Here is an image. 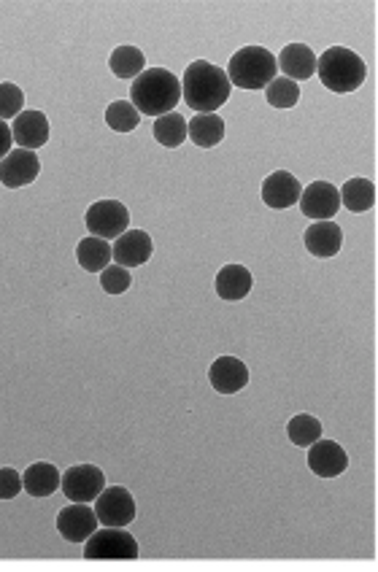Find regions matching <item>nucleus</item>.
<instances>
[{
    "mask_svg": "<svg viewBox=\"0 0 378 572\" xmlns=\"http://www.w3.org/2000/svg\"><path fill=\"white\" fill-rule=\"evenodd\" d=\"M230 90L233 84L227 79V73L208 60H195L181 79V98L198 114H214L216 108L225 106Z\"/></svg>",
    "mask_w": 378,
    "mask_h": 572,
    "instance_id": "1",
    "label": "nucleus"
},
{
    "mask_svg": "<svg viewBox=\"0 0 378 572\" xmlns=\"http://www.w3.org/2000/svg\"><path fill=\"white\" fill-rule=\"evenodd\" d=\"M181 100V81L173 76V71L165 68H149L133 81L130 90V103L141 117H162L171 114Z\"/></svg>",
    "mask_w": 378,
    "mask_h": 572,
    "instance_id": "2",
    "label": "nucleus"
},
{
    "mask_svg": "<svg viewBox=\"0 0 378 572\" xmlns=\"http://www.w3.org/2000/svg\"><path fill=\"white\" fill-rule=\"evenodd\" d=\"M316 73L330 92L335 95H349L362 87L368 76V68L362 63L360 54H354L346 46H333L316 60Z\"/></svg>",
    "mask_w": 378,
    "mask_h": 572,
    "instance_id": "3",
    "label": "nucleus"
},
{
    "mask_svg": "<svg viewBox=\"0 0 378 572\" xmlns=\"http://www.w3.org/2000/svg\"><path fill=\"white\" fill-rule=\"evenodd\" d=\"M225 73L230 84L238 87V90L260 92L276 79L279 65H276L273 52H268L265 46H243L230 57V65H227Z\"/></svg>",
    "mask_w": 378,
    "mask_h": 572,
    "instance_id": "4",
    "label": "nucleus"
},
{
    "mask_svg": "<svg viewBox=\"0 0 378 572\" xmlns=\"http://www.w3.org/2000/svg\"><path fill=\"white\" fill-rule=\"evenodd\" d=\"M87 559H138V543L125 527L95 529L84 546Z\"/></svg>",
    "mask_w": 378,
    "mask_h": 572,
    "instance_id": "5",
    "label": "nucleus"
},
{
    "mask_svg": "<svg viewBox=\"0 0 378 572\" xmlns=\"http://www.w3.org/2000/svg\"><path fill=\"white\" fill-rule=\"evenodd\" d=\"M84 224L95 238L117 241L119 235L127 233V227H130V211L119 200H98L87 208Z\"/></svg>",
    "mask_w": 378,
    "mask_h": 572,
    "instance_id": "6",
    "label": "nucleus"
},
{
    "mask_svg": "<svg viewBox=\"0 0 378 572\" xmlns=\"http://www.w3.org/2000/svg\"><path fill=\"white\" fill-rule=\"evenodd\" d=\"M95 516L103 527H130L135 519V500L125 486L103 489L95 500Z\"/></svg>",
    "mask_w": 378,
    "mask_h": 572,
    "instance_id": "7",
    "label": "nucleus"
},
{
    "mask_svg": "<svg viewBox=\"0 0 378 572\" xmlns=\"http://www.w3.org/2000/svg\"><path fill=\"white\" fill-rule=\"evenodd\" d=\"M60 489L71 502H95L98 494L106 489V475L95 465H76L65 470Z\"/></svg>",
    "mask_w": 378,
    "mask_h": 572,
    "instance_id": "8",
    "label": "nucleus"
},
{
    "mask_svg": "<svg viewBox=\"0 0 378 572\" xmlns=\"http://www.w3.org/2000/svg\"><path fill=\"white\" fill-rule=\"evenodd\" d=\"M300 208L314 222H330L341 208V192L330 181H314L300 192Z\"/></svg>",
    "mask_w": 378,
    "mask_h": 572,
    "instance_id": "9",
    "label": "nucleus"
},
{
    "mask_svg": "<svg viewBox=\"0 0 378 572\" xmlns=\"http://www.w3.org/2000/svg\"><path fill=\"white\" fill-rule=\"evenodd\" d=\"M100 527L95 508L87 502H73L68 508L57 513V532L68 540V543H87V537Z\"/></svg>",
    "mask_w": 378,
    "mask_h": 572,
    "instance_id": "10",
    "label": "nucleus"
},
{
    "mask_svg": "<svg viewBox=\"0 0 378 572\" xmlns=\"http://www.w3.org/2000/svg\"><path fill=\"white\" fill-rule=\"evenodd\" d=\"M41 173V162L36 152L27 149H14L0 160V184L9 189H19L33 184Z\"/></svg>",
    "mask_w": 378,
    "mask_h": 572,
    "instance_id": "11",
    "label": "nucleus"
},
{
    "mask_svg": "<svg viewBox=\"0 0 378 572\" xmlns=\"http://www.w3.org/2000/svg\"><path fill=\"white\" fill-rule=\"evenodd\" d=\"M152 251V235L144 233V230H127L111 246V260L122 268H138V265H146L152 260Z\"/></svg>",
    "mask_w": 378,
    "mask_h": 572,
    "instance_id": "12",
    "label": "nucleus"
},
{
    "mask_svg": "<svg viewBox=\"0 0 378 572\" xmlns=\"http://www.w3.org/2000/svg\"><path fill=\"white\" fill-rule=\"evenodd\" d=\"M308 467L319 478H338L349 467V454L335 440L319 438L308 446Z\"/></svg>",
    "mask_w": 378,
    "mask_h": 572,
    "instance_id": "13",
    "label": "nucleus"
},
{
    "mask_svg": "<svg viewBox=\"0 0 378 572\" xmlns=\"http://www.w3.org/2000/svg\"><path fill=\"white\" fill-rule=\"evenodd\" d=\"M300 192H303V187L289 170H276L262 181V200H265V206L276 208V211L295 206L300 200Z\"/></svg>",
    "mask_w": 378,
    "mask_h": 572,
    "instance_id": "14",
    "label": "nucleus"
},
{
    "mask_svg": "<svg viewBox=\"0 0 378 572\" xmlns=\"http://www.w3.org/2000/svg\"><path fill=\"white\" fill-rule=\"evenodd\" d=\"M208 381L219 394H238L249 384V367L235 357H219L208 367Z\"/></svg>",
    "mask_w": 378,
    "mask_h": 572,
    "instance_id": "15",
    "label": "nucleus"
},
{
    "mask_svg": "<svg viewBox=\"0 0 378 572\" xmlns=\"http://www.w3.org/2000/svg\"><path fill=\"white\" fill-rule=\"evenodd\" d=\"M11 135L19 143V149L36 152L49 141V122L41 111H22L11 125Z\"/></svg>",
    "mask_w": 378,
    "mask_h": 572,
    "instance_id": "16",
    "label": "nucleus"
},
{
    "mask_svg": "<svg viewBox=\"0 0 378 572\" xmlns=\"http://www.w3.org/2000/svg\"><path fill=\"white\" fill-rule=\"evenodd\" d=\"M276 65L295 84L297 81H308L316 73V54L306 44H289L281 49V57H276Z\"/></svg>",
    "mask_w": 378,
    "mask_h": 572,
    "instance_id": "17",
    "label": "nucleus"
},
{
    "mask_svg": "<svg viewBox=\"0 0 378 572\" xmlns=\"http://www.w3.org/2000/svg\"><path fill=\"white\" fill-rule=\"evenodd\" d=\"M303 243H306V249L314 257L327 260V257H335L341 251L343 233L335 222H314L306 230V235H303Z\"/></svg>",
    "mask_w": 378,
    "mask_h": 572,
    "instance_id": "18",
    "label": "nucleus"
},
{
    "mask_svg": "<svg viewBox=\"0 0 378 572\" xmlns=\"http://www.w3.org/2000/svg\"><path fill=\"white\" fill-rule=\"evenodd\" d=\"M216 295L227 300V303H235V300H243V297L252 292L254 278L249 273V268L243 265H225V268L216 273Z\"/></svg>",
    "mask_w": 378,
    "mask_h": 572,
    "instance_id": "19",
    "label": "nucleus"
},
{
    "mask_svg": "<svg viewBox=\"0 0 378 572\" xmlns=\"http://www.w3.org/2000/svg\"><path fill=\"white\" fill-rule=\"evenodd\" d=\"M60 481H63V475L57 467L49 465V462H36L22 475V489L30 497H52L60 489Z\"/></svg>",
    "mask_w": 378,
    "mask_h": 572,
    "instance_id": "20",
    "label": "nucleus"
},
{
    "mask_svg": "<svg viewBox=\"0 0 378 572\" xmlns=\"http://www.w3.org/2000/svg\"><path fill=\"white\" fill-rule=\"evenodd\" d=\"M187 138L200 149H214L225 138V119L219 114H195L187 125Z\"/></svg>",
    "mask_w": 378,
    "mask_h": 572,
    "instance_id": "21",
    "label": "nucleus"
},
{
    "mask_svg": "<svg viewBox=\"0 0 378 572\" xmlns=\"http://www.w3.org/2000/svg\"><path fill=\"white\" fill-rule=\"evenodd\" d=\"M338 192H341V206H346L354 214H365L376 206V184L370 179H360V176L349 179Z\"/></svg>",
    "mask_w": 378,
    "mask_h": 572,
    "instance_id": "22",
    "label": "nucleus"
},
{
    "mask_svg": "<svg viewBox=\"0 0 378 572\" xmlns=\"http://www.w3.org/2000/svg\"><path fill=\"white\" fill-rule=\"evenodd\" d=\"M108 68L117 79H138L146 71V57L135 46H117L108 57Z\"/></svg>",
    "mask_w": 378,
    "mask_h": 572,
    "instance_id": "23",
    "label": "nucleus"
},
{
    "mask_svg": "<svg viewBox=\"0 0 378 572\" xmlns=\"http://www.w3.org/2000/svg\"><path fill=\"white\" fill-rule=\"evenodd\" d=\"M76 260H79V265L87 270V273H100V270H106L108 262H111V246H108V241H103V238L90 235V238H84V241H79V246H76Z\"/></svg>",
    "mask_w": 378,
    "mask_h": 572,
    "instance_id": "24",
    "label": "nucleus"
},
{
    "mask_svg": "<svg viewBox=\"0 0 378 572\" xmlns=\"http://www.w3.org/2000/svg\"><path fill=\"white\" fill-rule=\"evenodd\" d=\"M154 138L162 146H168V149H179L181 143L187 141V119L176 114V111L173 114H162L154 122Z\"/></svg>",
    "mask_w": 378,
    "mask_h": 572,
    "instance_id": "25",
    "label": "nucleus"
},
{
    "mask_svg": "<svg viewBox=\"0 0 378 572\" xmlns=\"http://www.w3.org/2000/svg\"><path fill=\"white\" fill-rule=\"evenodd\" d=\"M106 125L111 127V130H117V133H130V130L141 125V114L135 111L130 100H114V103L106 108Z\"/></svg>",
    "mask_w": 378,
    "mask_h": 572,
    "instance_id": "26",
    "label": "nucleus"
},
{
    "mask_svg": "<svg viewBox=\"0 0 378 572\" xmlns=\"http://www.w3.org/2000/svg\"><path fill=\"white\" fill-rule=\"evenodd\" d=\"M287 435L295 446L308 448L311 443L322 438V424H319V419H314V416L300 413V416H295V419L287 424Z\"/></svg>",
    "mask_w": 378,
    "mask_h": 572,
    "instance_id": "27",
    "label": "nucleus"
},
{
    "mask_svg": "<svg viewBox=\"0 0 378 572\" xmlns=\"http://www.w3.org/2000/svg\"><path fill=\"white\" fill-rule=\"evenodd\" d=\"M265 98H268V103L273 108H292L300 100V87L292 79H287V76H276L265 87Z\"/></svg>",
    "mask_w": 378,
    "mask_h": 572,
    "instance_id": "28",
    "label": "nucleus"
},
{
    "mask_svg": "<svg viewBox=\"0 0 378 572\" xmlns=\"http://www.w3.org/2000/svg\"><path fill=\"white\" fill-rule=\"evenodd\" d=\"M22 106H25V92L19 90L17 84L11 81H3L0 84V119H17L22 114Z\"/></svg>",
    "mask_w": 378,
    "mask_h": 572,
    "instance_id": "29",
    "label": "nucleus"
},
{
    "mask_svg": "<svg viewBox=\"0 0 378 572\" xmlns=\"http://www.w3.org/2000/svg\"><path fill=\"white\" fill-rule=\"evenodd\" d=\"M133 284L130 278V270L122 268V265H108L106 270H100V286L106 289L108 295H122Z\"/></svg>",
    "mask_w": 378,
    "mask_h": 572,
    "instance_id": "30",
    "label": "nucleus"
},
{
    "mask_svg": "<svg viewBox=\"0 0 378 572\" xmlns=\"http://www.w3.org/2000/svg\"><path fill=\"white\" fill-rule=\"evenodd\" d=\"M22 492V475L14 467L0 470V500H14Z\"/></svg>",
    "mask_w": 378,
    "mask_h": 572,
    "instance_id": "31",
    "label": "nucleus"
},
{
    "mask_svg": "<svg viewBox=\"0 0 378 572\" xmlns=\"http://www.w3.org/2000/svg\"><path fill=\"white\" fill-rule=\"evenodd\" d=\"M11 143H14V135H11V127L0 119V160L11 152Z\"/></svg>",
    "mask_w": 378,
    "mask_h": 572,
    "instance_id": "32",
    "label": "nucleus"
}]
</instances>
